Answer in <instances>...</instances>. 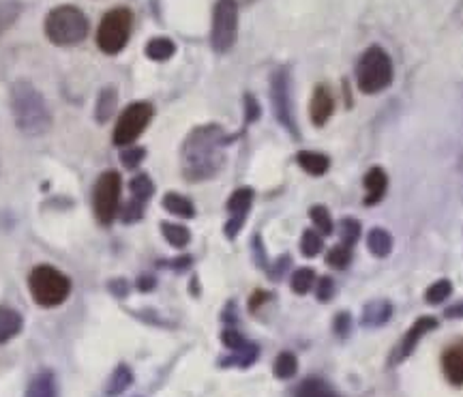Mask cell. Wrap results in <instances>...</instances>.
Returning <instances> with one entry per match:
<instances>
[{
    "label": "cell",
    "mask_w": 463,
    "mask_h": 397,
    "mask_svg": "<svg viewBox=\"0 0 463 397\" xmlns=\"http://www.w3.org/2000/svg\"><path fill=\"white\" fill-rule=\"evenodd\" d=\"M230 137L217 125H206L189 134L183 144V175L189 181H204L222 170Z\"/></svg>",
    "instance_id": "obj_1"
},
{
    "label": "cell",
    "mask_w": 463,
    "mask_h": 397,
    "mask_svg": "<svg viewBox=\"0 0 463 397\" xmlns=\"http://www.w3.org/2000/svg\"><path fill=\"white\" fill-rule=\"evenodd\" d=\"M11 112L24 136H43L52 128V114L39 89L28 80H15L9 89Z\"/></svg>",
    "instance_id": "obj_2"
},
{
    "label": "cell",
    "mask_w": 463,
    "mask_h": 397,
    "mask_svg": "<svg viewBox=\"0 0 463 397\" xmlns=\"http://www.w3.org/2000/svg\"><path fill=\"white\" fill-rule=\"evenodd\" d=\"M43 31L54 45H78L89 34V17L75 5H58L45 15Z\"/></svg>",
    "instance_id": "obj_3"
},
{
    "label": "cell",
    "mask_w": 463,
    "mask_h": 397,
    "mask_svg": "<svg viewBox=\"0 0 463 397\" xmlns=\"http://www.w3.org/2000/svg\"><path fill=\"white\" fill-rule=\"evenodd\" d=\"M28 290L42 307H58L71 295V279L50 264H37L28 275Z\"/></svg>",
    "instance_id": "obj_4"
},
{
    "label": "cell",
    "mask_w": 463,
    "mask_h": 397,
    "mask_svg": "<svg viewBox=\"0 0 463 397\" xmlns=\"http://www.w3.org/2000/svg\"><path fill=\"white\" fill-rule=\"evenodd\" d=\"M358 89L367 95H375L389 89L392 82V61L380 45H372L356 65Z\"/></svg>",
    "instance_id": "obj_5"
},
{
    "label": "cell",
    "mask_w": 463,
    "mask_h": 397,
    "mask_svg": "<svg viewBox=\"0 0 463 397\" xmlns=\"http://www.w3.org/2000/svg\"><path fill=\"white\" fill-rule=\"evenodd\" d=\"M133 14L127 7H114L103 15L99 28H97V45L106 54H118L131 37Z\"/></svg>",
    "instance_id": "obj_6"
},
{
    "label": "cell",
    "mask_w": 463,
    "mask_h": 397,
    "mask_svg": "<svg viewBox=\"0 0 463 397\" xmlns=\"http://www.w3.org/2000/svg\"><path fill=\"white\" fill-rule=\"evenodd\" d=\"M236 34H239V5L236 0H217L213 11V48L219 54H225L236 43Z\"/></svg>",
    "instance_id": "obj_7"
},
{
    "label": "cell",
    "mask_w": 463,
    "mask_h": 397,
    "mask_svg": "<svg viewBox=\"0 0 463 397\" xmlns=\"http://www.w3.org/2000/svg\"><path fill=\"white\" fill-rule=\"evenodd\" d=\"M120 204V176L118 172H103L92 189V209L97 222L108 226L114 222Z\"/></svg>",
    "instance_id": "obj_8"
},
{
    "label": "cell",
    "mask_w": 463,
    "mask_h": 397,
    "mask_svg": "<svg viewBox=\"0 0 463 397\" xmlns=\"http://www.w3.org/2000/svg\"><path fill=\"white\" fill-rule=\"evenodd\" d=\"M150 118H153V106L146 101L131 103L125 108V112L120 114L118 123H116L112 140L118 147H129L144 134V129L148 128Z\"/></svg>",
    "instance_id": "obj_9"
},
{
    "label": "cell",
    "mask_w": 463,
    "mask_h": 397,
    "mask_svg": "<svg viewBox=\"0 0 463 397\" xmlns=\"http://www.w3.org/2000/svg\"><path fill=\"white\" fill-rule=\"evenodd\" d=\"M270 99H273V110L279 123L286 128L294 137H298V128L294 123L292 101H289V76L288 69H277L270 80Z\"/></svg>",
    "instance_id": "obj_10"
},
{
    "label": "cell",
    "mask_w": 463,
    "mask_h": 397,
    "mask_svg": "<svg viewBox=\"0 0 463 397\" xmlns=\"http://www.w3.org/2000/svg\"><path fill=\"white\" fill-rule=\"evenodd\" d=\"M438 325H439V322H438V318H433V316H420L419 320H414V325L410 326L408 333L403 336L402 344H399V348H395V353H392L391 365L402 364V361L408 359V356L416 350V346L420 344V339L425 337L427 333L436 331Z\"/></svg>",
    "instance_id": "obj_11"
},
{
    "label": "cell",
    "mask_w": 463,
    "mask_h": 397,
    "mask_svg": "<svg viewBox=\"0 0 463 397\" xmlns=\"http://www.w3.org/2000/svg\"><path fill=\"white\" fill-rule=\"evenodd\" d=\"M251 204H253V192L249 187L236 189V192L230 195V203H228L230 220L225 223V234H228V239H234L236 234H239V230L247 220V213L251 209Z\"/></svg>",
    "instance_id": "obj_12"
},
{
    "label": "cell",
    "mask_w": 463,
    "mask_h": 397,
    "mask_svg": "<svg viewBox=\"0 0 463 397\" xmlns=\"http://www.w3.org/2000/svg\"><path fill=\"white\" fill-rule=\"evenodd\" d=\"M442 372L453 387H463V339H457L449 348H444Z\"/></svg>",
    "instance_id": "obj_13"
},
{
    "label": "cell",
    "mask_w": 463,
    "mask_h": 397,
    "mask_svg": "<svg viewBox=\"0 0 463 397\" xmlns=\"http://www.w3.org/2000/svg\"><path fill=\"white\" fill-rule=\"evenodd\" d=\"M335 110V99H333V93L328 86H316L314 90V97H311V106H309V112H311V120H314V125L317 128H322L324 123H326L328 118H331V114Z\"/></svg>",
    "instance_id": "obj_14"
},
{
    "label": "cell",
    "mask_w": 463,
    "mask_h": 397,
    "mask_svg": "<svg viewBox=\"0 0 463 397\" xmlns=\"http://www.w3.org/2000/svg\"><path fill=\"white\" fill-rule=\"evenodd\" d=\"M24 397H61V391H58V381L54 372L42 370L37 372L28 383Z\"/></svg>",
    "instance_id": "obj_15"
},
{
    "label": "cell",
    "mask_w": 463,
    "mask_h": 397,
    "mask_svg": "<svg viewBox=\"0 0 463 397\" xmlns=\"http://www.w3.org/2000/svg\"><path fill=\"white\" fill-rule=\"evenodd\" d=\"M24 329V318L9 305H0V344H7Z\"/></svg>",
    "instance_id": "obj_16"
},
{
    "label": "cell",
    "mask_w": 463,
    "mask_h": 397,
    "mask_svg": "<svg viewBox=\"0 0 463 397\" xmlns=\"http://www.w3.org/2000/svg\"><path fill=\"white\" fill-rule=\"evenodd\" d=\"M386 185H389V178H386V172L382 168H372L364 176V189H367V195H364V204L373 206L378 204L386 194Z\"/></svg>",
    "instance_id": "obj_17"
},
{
    "label": "cell",
    "mask_w": 463,
    "mask_h": 397,
    "mask_svg": "<svg viewBox=\"0 0 463 397\" xmlns=\"http://www.w3.org/2000/svg\"><path fill=\"white\" fill-rule=\"evenodd\" d=\"M294 397H341L337 393V389L333 384H328L326 381L317 376H309L305 378L303 383L294 389Z\"/></svg>",
    "instance_id": "obj_18"
},
{
    "label": "cell",
    "mask_w": 463,
    "mask_h": 397,
    "mask_svg": "<svg viewBox=\"0 0 463 397\" xmlns=\"http://www.w3.org/2000/svg\"><path fill=\"white\" fill-rule=\"evenodd\" d=\"M391 316H392V305L389 301H373L363 309L361 322L363 326L375 329V326L386 325V322L391 320Z\"/></svg>",
    "instance_id": "obj_19"
},
{
    "label": "cell",
    "mask_w": 463,
    "mask_h": 397,
    "mask_svg": "<svg viewBox=\"0 0 463 397\" xmlns=\"http://www.w3.org/2000/svg\"><path fill=\"white\" fill-rule=\"evenodd\" d=\"M297 161L300 168L311 176H322L324 172L328 170V165H331V159H328L326 155L314 153V151H300L297 155Z\"/></svg>",
    "instance_id": "obj_20"
},
{
    "label": "cell",
    "mask_w": 463,
    "mask_h": 397,
    "mask_svg": "<svg viewBox=\"0 0 463 397\" xmlns=\"http://www.w3.org/2000/svg\"><path fill=\"white\" fill-rule=\"evenodd\" d=\"M116 101H118L116 89L109 86V89L101 90L99 99H97V106H95V120H97V123H108V120L114 117Z\"/></svg>",
    "instance_id": "obj_21"
},
{
    "label": "cell",
    "mask_w": 463,
    "mask_h": 397,
    "mask_svg": "<svg viewBox=\"0 0 463 397\" xmlns=\"http://www.w3.org/2000/svg\"><path fill=\"white\" fill-rule=\"evenodd\" d=\"M133 383V372L127 367L125 364L118 365L116 370L112 372V376H109L108 381V387H106V395L108 397H116L123 393L125 389H129Z\"/></svg>",
    "instance_id": "obj_22"
},
{
    "label": "cell",
    "mask_w": 463,
    "mask_h": 397,
    "mask_svg": "<svg viewBox=\"0 0 463 397\" xmlns=\"http://www.w3.org/2000/svg\"><path fill=\"white\" fill-rule=\"evenodd\" d=\"M367 247L373 256L384 258V256H389L392 250V237L386 232V230L373 228L367 237Z\"/></svg>",
    "instance_id": "obj_23"
},
{
    "label": "cell",
    "mask_w": 463,
    "mask_h": 397,
    "mask_svg": "<svg viewBox=\"0 0 463 397\" xmlns=\"http://www.w3.org/2000/svg\"><path fill=\"white\" fill-rule=\"evenodd\" d=\"M174 52H176V45H174L172 39L157 37V39H150L146 43V56L150 61L164 62L167 59H172Z\"/></svg>",
    "instance_id": "obj_24"
},
{
    "label": "cell",
    "mask_w": 463,
    "mask_h": 397,
    "mask_svg": "<svg viewBox=\"0 0 463 397\" xmlns=\"http://www.w3.org/2000/svg\"><path fill=\"white\" fill-rule=\"evenodd\" d=\"M20 0H0V37L15 24L17 17L22 15Z\"/></svg>",
    "instance_id": "obj_25"
},
{
    "label": "cell",
    "mask_w": 463,
    "mask_h": 397,
    "mask_svg": "<svg viewBox=\"0 0 463 397\" xmlns=\"http://www.w3.org/2000/svg\"><path fill=\"white\" fill-rule=\"evenodd\" d=\"M164 209L172 215L178 217H194L195 215V206L189 198H184L181 194H167L164 198Z\"/></svg>",
    "instance_id": "obj_26"
},
{
    "label": "cell",
    "mask_w": 463,
    "mask_h": 397,
    "mask_svg": "<svg viewBox=\"0 0 463 397\" xmlns=\"http://www.w3.org/2000/svg\"><path fill=\"white\" fill-rule=\"evenodd\" d=\"M273 372H275V376L279 378V381H289V378L297 376V372H298L297 354L288 353V350H286V353L277 354Z\"/></svg>",
    "instance_id": "obj_27"
},
{
    "label": "cell",
    "mask_w": 463,
    "mask_h": 397,
    "mask_svg": "<svg viewBox=\"0 0 463 397\" xmlns=\"http://www.w3.org/2000/svg\"><path fill=\"white\" fill-rule=\"evenodd\" d=\"M161 232H164L167 243H170L172 247H176V250H183V247H187L189 241H191L189 230L184 226H178V223L164 222V223H161Z\"/></svg>",
    "instance_id": "obj_28"
},
{
    "label": "cell",
    "mask_w": 463,
    "mask_h": 397,
    "mask_svg": "<svg viewBox=\"0 0 463 397\" xmlns=\"http://www.w3.org/2000/svg\"><path fill=\"white\" fill-rule=\"evenodd\" d=\"M314 286H316L314 269L303 267V269L294 270V275H292V290L297 292V295H307V292H309Z\"/></svg>",
    "instance_id": "obj_29"
},
{
    "label": "cell",
    "mask_w": 463,
    "mask_h": 397,
    "mask_svg": "<svg viewBox=\"0 0 463 397\" xmlns=\"http://www.w3.org/2000/svg\"><path fill=\"white\" fill-rule=\"evenodd\" d=\"M453 295V284L449 279H439L436 284H431L425 292V301L430 305H439Z\"/></svg>",
    "instance_id": "obj_30"
},
{
    "label": "cell",
    "mask_w": 463,
    "mask_h": 397,
    "mask_svg": "<svg viewBox=\"0 0 463 397\" xmlns=\"http://www.w3.org/2000/svg\"><path fill=\"white\" fill-rule=\"evenodd\" d=\"M322 247H324L322 234L316 232V230H305L303 239H300V251H303V256L314 258L320 254Z\"/></svg>",
    "instance_id": "obj_31"
},
{
    "label": "cell",
    "mask_w": 463,
    "mask_h": 397,
    "mask_svg": "<svg viewBox=\"0 0 463 397\" xmlns=\"http://www.w3.org/2000/svg\"><path fill=\"white\" fill-rule=\"evenodd\" d=\"M129 187H131L133 200H140V203H144V204H146V200H148L150 195H153V192H155L153 181H150V178H148L146 175H140V176L133 178Z\"/></svg>",
    "instance_id": "obj_32"
},
{
    "label": "cell",
    "mask_w": 463,
    "mask_h": 397,
    "mask_svg": "<svg viewBox=\"0 0 463 397\" xmlns=\"http://www.w3.org/2000/svg\"><path fill=\"white\" fill-rule=\"evenodd\" d=\"M339 237L341 243L352 247L358 241V237H361V223L352 220V217H345V220L339 223Z\"/></svg>",
    "instance_id": "obj_33"
},
{
    "label": "cell",
    "mask_w": 463,
    "mask_h": 397,
    "mask_svg": "<svg viewBox=\"0 0 463 397\" xmlns=\"http://www.w3.org/2000/svg\"><path fill=\"white\" fill-rule=\"evenodd\" d=\"M326 262L331 264L333 269H345L347 264L352 262V247H347L344 243L337 245V247H333V250L328 251Z\"/></svg>",
    "instance_id": "obj_34"
},
{
    "label": "cell",
    "mask_w": 463,
    "mask_h": 397,
    "mask_svg": "<svg viewBox=\"0 0 463 397\" xmlns=\"http://www.w3.org/2000/svg\"><path fill=\"white\" fill-rule=\"evenodd\" d=\"M311 220H314L317 232L320 234H331L333 232V220H331V213L328 209H324V206H314V209L309 211Z\"/></svg>",
    "instance_id": "obj_35"
},
{
    "label": "cell",
    "mask_w": 463,
    "mask_h": 397,
    "mask_svg": "<svg viewBox=\"0 0 463 397\" xmlns=\"http://www.w3.org/2000/svg\"><path fill=\"white\" fill-rule=\"evenodd\" d=\"M146 157V151L140 147H125L123 153H120V161H123L125 168H137L142 164V159Z\"/></svg>",
    "instance_id": "obj_36"
},
{
    "label": "cell",
    "mask_w": 463,
    "mask_h": 397,
    "mask_svg": "<svg viewBox=\"0 0 463 397\" xmlns=\"http://www.w3.org/2000/svg\"><path fill=\"white\" fill-rule=\"evenodd\" d=\"M222 342H223V346H225V348H230V350H241V348H245V346H247L249 339L242 337L239 331H234V329H225V331L222 333Z\"/></svg>",
    "instance_id": "obj_37"
},
{
    "label": "cell",
    "mask_w": 463,
    "mask_h": 397,
    "mask_svg": "<svg viewBox=\"0 0 463 397\" xmlns=\"http://www.w3.org/2000/svg\"><path fill=\"white\" fill-rule=\"evenodd\" d=\"M144 215V203H140V200H129L127 203V206L123 209V222L131 223V222H137L140 217Z\"/></svg>",
    "instance_id": "obj_38"
},
{
    "label": "cell",
    "mask_w": 463,
    "mask_h": 397,
    "mask_svg": "<svg viewBox=\"0 0 463 397\" xmlns=\"http://www.w3.org/2000/svg\"><path fill=\"white\" fill-rule=\"evenodd\" d=\"M316 295H317V301H322V303L331 301L335 295V281L331 278H322L320 281H317Z\"/></svg>",
    "instance_id": "obj_39"
},
{
    "label": "cell",
    "mask_w": 463,
    "mask_h": 397,
    "mask_svg": "<svg viewBox=\"0 0 463 397\" xmlns=\"http://www.w3.org/2000/svg\"><path fill=\"white\" fill-rule=\"evenodd\" d=\"M335 333L339 337H347L352 333V316L347 312H341L335 316Z\"/></svg>",
    "instance_id": "obj_40"
},
{
    "label": "cell",
    "mask_w": 463,
    "mask_h": 397,
    "mask_svg": "<svg viewBox=\"0 0 463 397\" xmlns=\"http://www.w3.org/2000/svg\"><path fill=\"white\" fill-rule=\"evenodd\" d=\"M245 112H247V123L260 118V103L253 95H245Z\"/></svg>",
    "instance_id": "obj_41"
},
{
    "label": "cell",
    "mask_w": 463,
    "mask_h": 397,
    "mask_svg": "<svg viewBox=\"0 0 463 397\" xmlns=\"http://www.w3.org/2000/svg\"><path fill=\"white\" fill-rule=\"evenodd\" d=\"M269 298H270L269 292L258 290L256 295H253L251 298H249V309H251V312H258V307H262L264 301H269Z\"/></svg>",
    "instance_id": "obj_42"
},
{
    "label": "cell",
    "mask_w": 463,
    "mask_h": 397,
    "mask_svg": "<svg viewBox=\"0 0 463 397\" xmlns=\"http://www.w3.org/2000/svg\"><path fill=\"white\" fill-rule=\"evenodd\" d=\"M444 316H447V318H453V320H463V301L450 305L449 309H444Z\"/></svg>",
    "instance_id": "obj_43"
},
{
    "label": "cell",
    "mask_w": 463,
    "mask_h": 397,
    "mask_svg": "<svg viewBox=\"0 0 463 397\" xmlns=\"http://www.w3.org/2000/svg\"><path fill=\"white\" fill-rule=\"evenodd\" d=\"M137 288H140L142 292L153 290V288H155V279H153V278H142L140 281H137Z\"/></svg>",
    "instance_id": "obj_44"
}]
</instances>
